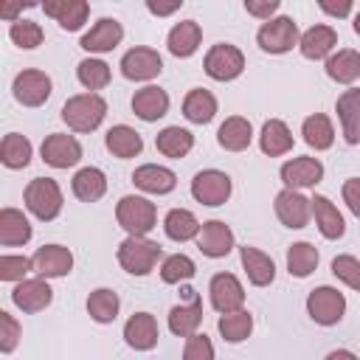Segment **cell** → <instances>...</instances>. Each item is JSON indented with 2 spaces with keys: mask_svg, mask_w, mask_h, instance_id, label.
Segmentation results:
<instances>
[{
  "mask_svg": "<svg viewBox=\"0 0 360 360\" xmlns=\"http://www.w3.org/2000/svg\"><path fill=\"white\" fill-rule=\"evenodd\" d=\"M326 360H357V354L349 352V349H335V352L326 354Z\"/></svg>",
  "mask_w": 360,
  "mask_h": 360,
  "instance_id": "11a10c76",
  "label": "cell"
},
{
  "mask_svg": "<svg viewBox=\"0 0 360 360\" xmlns=\"http://www.w3.org/2000/svg\"><path fill=\"white\" fill-rule=\"evenodd\" d=\"M202 323V304L200 298H191V304H180V307H172L169 312V329L180 338H191L197 335V326Z\"/></svg>",
  "mask_w": 360,
  "mask_h": 360,
  "instance_id": "836d02e7",
  "label": "cell"
},
{
  "mask_svg": "<svg viewBox=\"0 0 360 360\" xmlns=\"http://www.w3.org/2000/svg\"><path fill=\"white\" fill-rule=\"evenodd\" d=\"M208 292H211V307L222 315L236 312L245 304V287L239 284V278L233 273H217L208 284Z\"/></svg>",
  "mask_w": 360,
  "mask_h": 360,
  "instance_id": "7c38bea8",
  "label": "cell"
},
{
  "mask_svg": "<svg viewBox=\"0 0 360 360\" xmlns=\"http://www.w3.org/2000/svg\"><path fill=\"white\" fill-rule=\"evenodd\" d=\"M8 37L14 45H20L25 51L42 45V28H39V22H31V20H14L8 28Z\"/></svg>",
  "mask_w": 360,
  "mask_h": 360,
  "instance_id": "f6af8a7d",
  "label": "cell"
},
{
  "mask_svg": "<svg viewBox=\"0 0 360 360\" xmlns=\"http://www.w3.org/2000/svg\"><path fill=\"white\" fill-rule=\"evenodd\" d=\"M332 273H335L346 287L360 290V262H357L354 256H349V253L335 256V259H332Z\"/></svg>",
  "mask_w": 360,
  "mask_h": 360,
  "instance_id": "bcb514c9",
  "label": "cell"
},
{
  "mask_svg": "<svg viewBox=\"0 0 360 360\" xmlns=\"http://www.w3.org/2000/svg\"><path fill=\"white\" fill-rule=\"evenodd\" d=\"M183 360H214V343L208 335H191L183 349Z\"/></svg>",
  "mask_w": 360,
  "mask_h": 360,
  "instance_id": "681fc988",
  "label": "cell"
},
{
  "mask_svg": "<svg viewBox=\"0 0 360 360\" xmlns=\"http://www.w3.org/2000/svg\"><path fill=\"white\" fill-rule=\"evenodd\" d=\"M28 239H31V222L25 219V214L17 208H3L0 211V245L14 248V245H25Z\"/></svg>",
  "mask_w": 360,
  "mask_h": 360,
  "instance_id": "f1b7e54d",
  "label": "cell"
},
{
  "mask_svg": "<svg viewBox=\"0 0 360 360\" xmlns=\"http://www.w3.org/2000/svg\"><path fill=\"white\" fill-rule=\"evenodd\" d=\"M163 70V59L155 48H132L121 56V73L132 82H149Z\"/></svg>",
  "mask_w": 360,
  "mask_h": 360,
  "instance_id": "8fae6325",
  "label": "cell"
},
{
  "mask_svg": "<svg viewBox=\"0 0 360 360\" xmlns=\"http://www.w3.org/2000/svg\"><path fill=\"white\" fill-rule=\"evenodd\" d=\"M191 197L202 205H222L231 197V177L219 169L197 172L191 180Z\"/></svg>",
  "mask_w": 360,
  "mask_h": 360,
  "instance_id": "ba28073f",
  "label": "cell"
},
{
  "mask_svg": "<svg viewBox=\"0 0 360 360\" xmlns=\"http://www.w3.org/2000/svg\"><path fill=\"white\" fill-rule=\"evenodd\" d=\"M301 135L312 149H329L335 143V127L323 112H312L301 124Z\"/></svg>",
  "mask_w": 360,
  "mask_h": 360,
  "instance_id": "8d00e7d4",
  "label": "cell"
},
{
  "mask_svg": "<svg viewBox=\"0 0 360 360\" xmlns=\"http://www.w3.org/2000/svg\"><path fill=\"white\" fill-rule=\"evenodd\" d=\"M20 8H22V6H20V3H14V6H3V8H0V14H3V17H8V20H11V22H14V14H17V11H20Z\"/></svg>",
  "mask_w": 360,
  "mask_h": 360,
  "instance_id": "9f6ffc18",
  "label": "cell"
},
{
  "mask_svg": "<svg viewBox=\"0 0 360 360\" xmlns=\"http://www.w3.org/2000/svg\"><path fill=\"white\" fill-rule=\"evenodd\" d=\"M309 202H312V214H315L318 231L326 239H340L346 233V222H343V214L338 211V205L329 197H323V194H315Z\"/></svg>",
  "mask_w": 360,
  "mask_h": 360,
  "instance_id": "cb8c5ba5",
  "label": "cell"
},
{
  "mask_svg": "<svg viewBox=\"0 0 360 360\" xmlns=\"http://www.w3.org/2000/svg\"><path fill=\"white\" fill-rule=\"evenodd\" d=\"M160 332H158V321L149 312H135L127 323H124V340L127 346H132L135 352H149L158 343Z\"/></svg>",
  "mask_w": 360,
  "mask_h": 360,
  "instance_id": "d6986e66",
  "label": "cell"
},
{
  "mask_svg": "<svg viewBox=\"0 0 360 360\" xmlns=\"http://www.w3.org/2000/svg\"><path fill=\"white\" fill-rule=\"evenodd\" d=\"M200 228H202V225L197 222V217H194L188 208H172V211L166 214V219H163V231H166V236L174 239V242L197 239Z\"/></svg>",
  "mask_w": 360,
  "mask_h": 360,
  "instance_id": "d6a6232c",
  "label": "cell"
},
{
  "mask_svg": "<svg viewBox=\"0 0 360 360\" xmlns=\"http://www.w3.org/2000/svg\"><path fill=\"white\" fill-rule=\"evenodd\" d=\"M245 11L267 22V20H273V14L278 11V0H245Z\"/></svg>",
  "mask_w": 360,
  "mask_h": 360,
  "instance_id": "f907efd6",
  "label": "cell"
},
{
  "mask_svg": "<svg viewBox=\"0 0 360 360\" xmlns=\"http://www.w3.org/2000/svg\"><path fill=\"white\" fill-rule=\"evenodd\" d=\"M343 202L354 217H360V177H349L343 183Z\"/></svg>",
  "mask_w": 360,
  "mask_h": 360,
  "instance_id": "816d5d0a",
  "label": "cell"
},
{
  "mask_svg": "<svg viewBox=\"0 0 360 360\" xmlns=\"http://www.w3.org/2000/svg\"><path fill=\"white\" fill-rule=\"evenodd\" d=\"M281 180L287 188H309L323 180V166L318 158H292L281 166Z\"/></svg>",
  "mask_w": 360,
  "mask_h": 360,
  "instance_id": "2e32d148",
  "label": "cell"
},
{
  "mask_svg": "<svg viewBox=\"0 0 360 360\" xmlns=\"http://www.w3.org/2000/svg\"><path fill=\"white\" fill-rule=\"evenodd\" d=\"M34 270V262L25 256H0V278L3 281H25Z\"/></svg>",
  "mask_w": 360,
  "mask_h": 360,
  "instance_id": "7dc6e473",
  "label": "cell"
},
{
  "mask_svg": "<svg viewBox=\"0 0 360 360\" xmlns=\"http://www.w3.org/2000/svg\"><path fill=\"white\" fill-rule=\"evenodd\" d=\"M73 194L82 200V202H96V200H101L104 197V191H107V177H104V172L101 169H96V166H84V169H79L76 174H73Z\"/></svg>",
  "mask_w": 360,
  "mask_h": 360,
  "instance_id": "f546056e",
  "label": "cell"
},
{
  "mask_svg": "<svg viewBox=\"0 0 360 360\" xmlns=\"http://www.w3.org/2000/svg\"><path fill=\"white\" fill-rule=\"evenodd\" d=\"M22 200H25V208H28L37 219H42V222L56 219L59 211H62V188H59V183L51 180V177H34V180L25 186Z\"/></svg>",
  "mask_w": 360,
  "mask_h": 360,
  "instance_id": "7a4b0ae2",
  "label": "cell"
},
{
  "mask_svg": "<svg viewBox=\"0 0 360 360\" xmlns=\"http://www.w3.org/2000/svg\"><path fill=\"white\" fill-rule=\"evenodd\" d=\"M132 183L146 191V194H169L174 186H177V174L166 166H158V163H143L135 169L132 174Z\"/></svg>",
  "mask_w": 360,
  "mask_h": 360,
  "instance_id": "44dd1931",
  "label": "cell"
},
{
  "mask_svg": "<svg viewBox=\"0 0 360 360\" xmlns=\"http://www.w3.org/2000/svg\"><path fill=\"white\" fill-rule=\"evenodd\" d=\"M155 146L166 158H186L191 152V146H194V135L188 129H183V127H166V129L158 132Z\"/></svg>",
  "mask_w": 360,
  "mask_h": 360,
  "instance_id": "d590c367",
  "label": "cell"
},
{
  "mask_svg": "<svg viewBox=\"0 0 360 360\" xmlns=\"http://www.w3.org/2000/svg\"><path fill=\"white\" fill-rule=\"evenodd\" d=\"M335 110H338L346 143H360V90L357 87L343 90L335 101Z\"/></svg>",
  "mask_w": 360,
  "mask_h": 360,
  "instance_id": "ffe728a7",
  "label": "cell"
},
{
  "mask_svg": "<svg viewBox=\"0 0 360 360\" xmlns=\"http://www.w3.org/2000/svg\"><path fill=\"white\" fill-rule=\"evenodd\" d=\"M219 335L228 340V343H242L250 329H253V315L248 309H236V312H225L219 318Z\"/></svg>",
  "mask_w": 360,
  "mask_h": 360,
  "instance_id": "b9f144b4",
  "label": "cell"
},
{
  "mask_svg": "<svg viewBox=\"0 0 360 360\" xmlns=\"http://www.w3.org/2000/svg\"><path fill=\"white\" fill-rule=\"evenodd\" d=\"M0 160L8 169H22L31 160V141L20 132H8L0 143Z\"/></svg>",
  "mask_w": 360,
  "mask_h": 360,
  "instance_id": "f35d334b",
  "label": "cell"
},
{
  "mask_svg": "<svg viewBox=\"0 0 360 360\" xmlns=\"http://www.w3.org/2000/svg\"><path fill=\"white\" fill-rule=\"evenodd\" d=\"M298 39L301 37H298V25L292 17H273L256 34L259 48L267 53H287L292 45H298Z\"/></svg>",
  "mask_w": 360,
  "mask_h": 360,
  "instance_id": "8992f818",
  "label": "cell"
},
{
  "mask_svg": "<svg viewBox=\"0 0 360 360\" xmlns=\"http://www.w3.org/2000/svg\"><path fill=\"white\" fill-rule=\"evenodd\" d=\"M14 98L22 104V107H39L51 98V76L42 73V70H22L14 76Z\"/></svg>",
  "mask_w": 360,
  "mask_h": 360,
  "instance_id": "9c48e42d",
  "label": "cell"
},
{
  "mask_svg": "<svg viewBox=\"0 0 360 360\" xmlns=\"http://www.w3.org/2000/svg\"><path fill=\"white\" fill-rule=\"evenodd\" d=\"M197 248L208 259H222L233 250V231L219 219L202 222V228L197 233Z\"/></svg>",
  "mask_w": 360,
  "mask_h": 360,
  "instance_id": "5bb4252c",
  "label": "cell"
},
{
  "mask_svg": "<svg viewBox=\"0 0 360 360\" xmlns=\"http://www.w3.org/2000/svg\"><path fill=\"white\" fill-rule=\"evenodd\" d=\"M239 256H242V267H245V273H248V281H250L253 287H267V284H273V278H276V264H273V259H270L267 253H262L259 248L245 245V248L239 250Z\"/></svg>",
  "mask_w": 360,
  "mask_h": 360,
  "instance_id": "d4e9b609",
  "label": "cell"
},
{
  "mask_svg": "<svg viewBox=\"0 0 360 360\" xmlns=\"http://www.w3.org/2000/svg\"><path fill=\"white\" fill-rule=\"evenodd\" d=\"M104 143H107V149L115 155V158H135V155H141V149H143V141H141V135L132 129V127H127V124H115L110 132H107V138H104Z\"/></svg>",
  "mask_w": 360,
  "mask_h": 360,
  "instance_id": "1f68e13d",
  "label": "cell"
},
{
  "mask_svg": "<svg viewBox=\"0 0 360 360\" xmlns=\"http://www.w3.org/2000/svg\"><path fill=\"white\" fill-rule=\"evenodd\" d=\"M352 25H354V34H360V11L354 14V22H352Z\"/></svg>",
  "mask_w": 360,
  "mask_h": 360,
  "instance_id": "6f0895ef",
  "label": "cell"
},
{
  "mask_svg": "<svg viewBox=\"0 0 360 360\" xmlns=\"http://www.w3.org/2000/svg\"><path fill=\"white\" fill-rule=\"evenodd\" d=\"M217 141H219V146L228 149V152H242V149H248L250 141H253V127H250L248 118L231 115V118L222 121V127H219V132H217Z\"/></svg>",
  "mask_w": 360,
  "mask_h": 360,
  "instance_id": "83f0119b",
  "label": "cell"
},
{
  "mask_svg": "<svg viewBox=\"0 0 360 360\" xmlns=\"http://www.w3.org/2000/svg\"><path fill=\"white\" fill-rule=\"evenodd\" d=\"M160 259V245L146 236H127L118 245V264L132 276H146Z\"/></svg>",
  "mask_w": 360,
  "mask_h": 360,
  "instance_id": "277c9868",
  "label": "cell"
},
{
  "mask_svg": "<svg viewBox=\"0 0 360 360\" xmlns=\"http://www.w3.org/2000/svg\"><path fill=\"white\" fill-rule=\"evenodd\" d=\"M335 45H338V31L332 25H312L298 39V48L307 59H323L332 53Z\"/></svg>",
  "mask_w": 360,
  "mask_h": 360,
  "instance_id": "4316f807",
  "label": "cell"
},
{
  "mask_svg": "<svg viewBox=\"0 0 360 360\" xmlns=\"http://www.w3.org/2000/svg\"><path fill=\"white\" fill-rule=\"evenodd\" d=\"M118 307H121L118 295H115L112 290H107V287H98V290H93V292L87 295V312H90V318L98 321V323L115 321Z\"/></svg>",
  "mask_w": 360,
  "mask_h": 360,
  "instance_id": "60d3db41",
  "label": "cell"
},
{
  "mask_svg": "<svg viewBox=\"0 0 360 360\" xmlns=\"http://www.w3.org/2000/svg\"><path fill=\"white\" fill-rule=\"evenodd\" d=\"M200 39H202V31L194 20H183V22H174L169 37H166V45H169V53L172 56H191L197 48H200Z\"/></svg>",
  "mask_w": 360,
  "mask_h": 360,
  "instance_id": "484cf974",
  "label": "cell"
},
{
  "mask_svg": "<svg viewBox=\"0 0 360 360\" xmlns=\"http://www.w3.org/2000/svg\"><path fill=\"white\" fill-rule=\"evenodd\" d=\"M11 301L22 312H42L53 301V290L45 278H25L11 290Z\"/></svg>",
  "mask_w": 360,
  "mask_h": 360,
  "instance_id": "e0dca14e",
  "label": "cell"
},
{
  "mask_svg": "<svg viewBox=\"0 0 360 360\" xmlns=\"http://www.w3.org/2000/svg\"><path fill=\"white\" fill-rule=\"evenodd\" d=\"M326 76L338 84H352L360 76V53L352 48H343L326 59Z\"/></svg>",
  "mask_w": 360,
  "mask_h": 360,
  "instance_id": "e575fe53",
  "label": "cell"
},
{
  "mask_svg": "<svg viewBox=\"0 0 360 360\" xmlns=\"http://www.w3.org/2000/svg\"><path fill=\"white\" fill-rule=\"evenodd\" d=\"M180 6H183L180 0H174V3H152V0H149V3H146V8H149L152 14H158V17H166V14H174V11L180 8Z\"/></svg>",
  "mask_w": 360,
  "mask_h": 360,
  "instance_id": "db71d44e",
  "label": "cell"
},
{
  "mask_svg": "<svg viewBox=\"0 0 360 360\" xmlns=\"http://www.w3.org/2000/svg\"><path fill=\"white\" fill-rule=\"evenodd\" d=\"M39 152H42V160L53 169H68V166H76L82 160V143L73 135H65V132L48 135L42 141Z\"/></svg>",
  "mask_w": 360,
  "mask_h": 360,
  "instance_id": "30bf717a",
  "label": "cell"
},
{
  "mask_svg": "<svg viewBox=\"0 0 360 360\" xmlns=\"http://www.w3.org/2000/svg\"><path fill=\"white\" fill-rule=\"evenodd\" d=\"M318 267V250L309 242H295L287 250V270L295 278H307Z\"/></svg>",
  "mask_w": 360,
  "mask_h": 360,
  "instance_id": "ab89813d",
  "label": "cell"
},
{
  "mask_svg": "<svg viewBox=\"0 0 360 360\" xmlns=\"http://www.w3.org/2000/svg\"><path fill=\"white\" fill-rule=\"evenodd\" d=\"M45 14L53 17L65 31H79L84 22H87V14H90V6L84 0H48L45 6Z\"/></svg>",
  "mask_w": 360,
  "mask_h": 360,
  "instance_id": "603a6c76",
  "label": "cell"
},
{
  "mask_svg": "<svg viewBox=\"0 0 360 360\" xmlns=\"http://www.w3.org/2000/svg\"><path fill=\"white\" fill-rule=\"evenodd\" d=\"M115 219L118 225L129 233V236H146L155 222H158V208L155 202H149L146 197H135V194H127L118 200L115 205Z\"/></svg>",
  "mask_w": 360,
  "mask_h": 360,
  "instance_id": "3957f363",
  "label": "cell"
},
{
  "mask_svg": "<svg viewBox=\"0 0 360 360\" xmlns=\"http://www.w3.org/2000/svg\"><path fill=\"white\" fill-rule=\"evenodd\" d=\"M214 112H217V98H214L208 90H202V87L191 90V93L183 98V115H186L191 124H208V121L214 118Z\"/></svg>",
  "mask_w": 360,
  "mask_h": 360,
  "instance_id": "74e56055",
  "label": "cell"
},
{
  "mask_svg": "<svg viewBox=\"0 0 360 360\" xmlns=\"http://www.w3.org/2000/svg\"><path fill=\"white\" fill-rule=\"evenodd\" d=\"M107 115V101L98 93H79L70 96L62 107V121L73 132H93Z\"/></svg>",
  "mask_w": 360,
  "mask_h": 360,
  "instance_id": "6da1fadb",
  "label": "cell"
},
{
  "mask_svg": "<svg viewBox=\"0 0 360 360\" xmlns=\"http://www.w3.org/2000/svg\"><path fill=\"white\" fill-rule=\"evenodd\" d=\"M124 39V28L118 20L112 17H101L84 37H82V48L90 51V53H104V51H112L118 42Z\"/></svg>",
  "mask_w": 360,
  "mask_h": 360,
  "instance_id": "ac0fdd59",
  "label": "cell"
},
{
  "mask_svg": "<svg viewBox=\"0 0 360 360\" xmlns=\"http://www.w3.org/2000/svg\"><path fill=\"white\" fill-rule=\"evenodd\" d=\"M194 273H197V267H194V262H191L186 253H174V256H169V259L160 264V278H163L166 284H180V281L191 278Z\"/></svg>",
  "mask_w": 360,
  "mask_h": 360,
  "instance_id": "ee69618b",
  "label": "cell"
},
{
  "mask_svg": "<svg viewBox=\"0 0 360 360\" xmlns=\"http://www.w3.org/2000/svg\"><path fill=\"white\" fill-rule=\"evenodd\" d=\"M205 73L217 82H231L236 79L242 70H245V56L236 45H228V42H219L214 45L208 53H205V62H202Z\"/></svg>",
  "mask_w": 360,
  "mask_h": 360,
  "instance_id": "52a82bcc",
  "label": "cell"
},
{
  "mask_svg": "<svg viewBox=\"0 0 360 360\" xmlns=\"http://www.w3.org/2000/svg\"><path fill=\"white\" fill-rule=\"evenodd\" d=\"M34 273H39V278H59L68 276L73 267V253L62 245H42L34 256Z\"/></svg>",
  "mask_w": 360,
  "mask_h": 360,
  "instance_id": "9a60e30c",
  "label": "cell"
},
{
  "mask_svg": "<svg viewBox=\"0 0 360 360\" xmlns=\"http://www.w3.org/2000/svg\"><path fill=\"white\" fill-rule=\"evenodd\" d=\"M76 76H79V82H82L90 93H96V90H101V87L110 84V65L90 56V59H82V62H79Z\"/></svg>",
  "mask_w": 360,
  "mask_h": 360,
  "instance_id": "7bdbcfd3",
  "label": "cell"
},
{
  "mask_svg": "<svg viewBox=\"0 0 360 360\" xmlns=\"http://www.w3.org/2000/svg\"><path fill=\"white\" fill-rule=\"evenodd\" d=\"M20 335H22V329H20V323L14 321V315H8V312H0V352H14L17 349V343H20Z\"/></svg>",
  "mask_w": 360,
  "mask_h": 360,
  "instance_id": "c3c4849f",
  "label": "cell"
},
{
  "mask_svg": "<svg viewBox=\"0 0 360 360\" xmlns=\"http://www.w3.org/2000/svg\"><path fill=\"white\" fill-rule=\"evenodd\" d=\"M276 217L281 219V225L287 228H304L309 222V214H312V202L295 191V188H284L276 194Z\"/></svg>",
  "mask_w": 360,
  "mask_h": 360,
  "instance_id": "4fadbf2b",
  "label": "cell"
},
{
  "mask_svg": "<svg viewBox=\"0 0 360 360\" xmlns=\"http://www.w3.org/2000/svg\"><path fill=\"white\" fill-rule=\"evenodd\" d=\"M132 112L141 121H158L169 112V96L158 84H146L132 96Z\"/></svg>",
  "mask_w": 360,
  "mask_h": 360,
  "instance_id": "7402d4cb",
  "label": "cell"
},
{
  "mask_svg": "<svg viewBox=\"0 0 360 360\" xmlns=\"http://www.w3.org/2000/svg\"><path fill=\"white\" fill-rule=\"evenodd\" d=\"M259 146H262V152H264V155L278 158V155H284V152H290V149H292V132L287 129V124H284V121L270 118V121H264V127H262Z\"/></svg>",
  "mask_w": 360,
  "mask_h": 360,
  "instance_id": "4dcf8cb0",
  "label": "cell"
},
{
  "mask_svg": "<svg viewBox=\"0 0 360 360\" xmlns=\"http://www.w3.org/2000/svg\"><path fill=\"white\" fill-rule=\"evenodd\" d=\"M318 6H321V11H326V14H332V17H346V14L352 11V0H340V3L321 0Z\"/></svg>",
  "mask_w": 360,
  "mask_h": 360,
  "instance_id": "f5cc1de1",
  "label": "cell"
},
{
  "mask_svg": "<svg viewBox=\"0 0 360 360\" xmlns=\"http://www.w3.org/2000/svg\"><path fill=\"white\" fill-rule=\"evenodd\" d=\"M307 312H309V318L315 321V323H321V326H332V323H338L340 318H343V312H346V298H343V292L340 290H335V287H315L309 295H307Z\"/></svg>",
  "mask_w": 360,
  "mask_h": 360,
  "instance_id": "5b68a950",
  "label": "cell"
}]
</instances>
